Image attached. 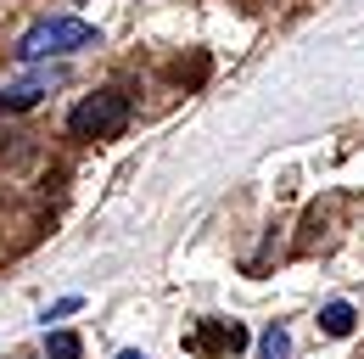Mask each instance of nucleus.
Returning <instances> with one entry per match:
<instances>
[{"instance_id": "4", "label": "nucleus", "mask_w": 364, "mask_h": 359, "mask_svg": "<svg viewBox=\"0 0 364 359\" xmlns=\"http://www.w3.org/2000/svg\"><path fill=\"white\" fill-rule=\"evenodd\" d=\"M319 331H325V337H348V331H353V309H348V303H325V309H319Z\"/></svg>"}, {"instance_id": "5", "label": "nucleus", "mask_w": 364, "mask_h": 359, "mask_svg": "<svg viewBox=\"0 0 364 359\" xmlns=\"http://www.w3.org/2000/svg\"><path fill=\"white\" fill-rule=\"evenodd\" d=\"M258 359H291V331L286 326H269L258 337Z\"/></svg>"}, {"instance_id": "2", "label": "nucleus", "mask_w": 364, "mask_h": 359, "mask_svg": "<svg viewBox=\"0 0 364 359\" xmlns=\"http://www.w3.org/2000/svg\"><path fill=\"white\" fill-rule=\"evenodd\" d=\"M68 130L79 135V140H118V135L129 130V95H118V90H95V95H85V101L73 107Z\"/></svg>"}, {"instance_id": "1", "label": "nucleus", "mask_w": 364, "mask_h": 359, "mask_svg": "<svg viewBox=\"0 0 364 359\" xmlns=\"http://www.w3.org/2000/svg\"><path fill=\"white\" fill-rule=\"evenodd\" d=\"M95 45V28L79 23V17H46L34 23L23 40H17V62H46V56H68V51H90Z\"/></svg>"}, {"instance_id": "6", "label": "nucleus", "mask_w": 364, "mask_h": 359, "mask_svg": "<svg viewBox=\"0 0 364 359\" xmlns=\"http://www.w3.org/2000/svg\"><path fill=\"white\" fill-rule=\"evenodd\" d=\"M46 354L50 359H79V337L73 331H56V337H46Z\"/></svg>"}, {"instance_id": "3", "label": "nucleus", "mask_w": 364, "mask_h": 359, "mask_svg": "<svg viewBox=\"0 0 364 359\" xmlns=\"http://www.w3.org/2000/svg\"><path fill=\"white\" fill-rule=\"evenodd\" d=\"M56 79H62V73H40V79H23V85H6V90H0V113H23V107H34Z\"/></svg>"}, {"instance_id": "8", "label": "nucleus", "mask_w": 364, "mask_h": 359, "mask_svg": "<svg viewBox=\"0 0 364 359\" xmlns=\"http://www.w3.org/2000/svg\"><path fill=\"white\" fill-rule=\"evenodd\" d=\"M118 359H146V354H135V348H124V354H118Z\"/></svg>"}, {"instance_id": "7", "label": "nucleus", "mask_w": 364, "mask_h": 359, "mask_svg": "<svg viewBox=\"0 0 364 359\" xmlns=\"http://www.w3.org/2000/svg\"><path fill=\"white\" fill-rule=\"evenodd\" d=\"M73 309H79V298H62V303H50V309H46V320H62V314H73Z\"/></svg>"}]
</instances>
